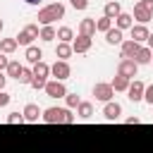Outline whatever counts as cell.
<instances>
[{"label":"cell","mask_w":153,"mask_h":153,"mask_svg":"<svg viewBox=\"0 0 153 153\" xmlns=\"http://www.w3.org/2000/svg\"><path fill=\"white\" fill-rule=\"evenodd\" d=\"M5 84H7V76L0 72V91H5Z\"/></svg>","instance_id":"37"},{"label":"cell","mask_w":153,"mask_h":153,"mask_svg":"<svg viewBox=\"0 0 153 153\" xmlns=\"http://www.w3.org/2000/svg\"><path fill=\"white\" fill-rule=\"evenodd\" d=\"M148 29H146V24H136V26H131V41H136V43H141V41H148Z\"/></svg>","instance_id":"15"},{"label":"cell","mask_w":153,"mask_h":153,"mask_svg":"<svg viewBox=\"0 0 153 153\" xmlns=\"http://www.w3.org/2000/svg\"><path fill=\"white\" fill-rule=\"evenodd\" d=\"M24 2H29V5H38L41 0H24Z\"/></svg>","instance_id":"40"},{"label":"cell","mask_w":153,"mask_h":153,"mask_svg":"<svg viewBox=\"0 0 153 153\" xmlns=\"http://www.w3.org/2000/svg\"><path fill=\"white\" fill-rule=\"evenodd\" d=\"M120 14H122V5L120 2H108L105 5V17L108 19H117Z\"/></svg>","instance_id":"20"},{"label":"cell","mask_w":153,"mask_h":153,"mask_svg":"<svg viewBox=\"0 0 153 153\" xmlns=\"http://www.w3.org/2000/svg\"><path fill=\"white\" fill-rule=\"evenodd\" d=\"M139 43L136 41H122V57L124 60H134V55L139 53Z\"/></svg>","instance_id":"11"},{"label":"cell","mask_w":153,"mask_h":153,"mask_svg":"<svg viewBox=\"0 0 153 153\" xmlns=\"http://www.w3.org/2000/svg\"><path fill=\"white\" fill-rule=\"evenodd\" d=\"M139 122H141L139 117H127V124H139Z\"/></svg>","instance_id":"38"},{"label":"cell","mask_w":153,"mask_h":153,"mask_svg":"<svg viewBox=\"0 0 153 153\" xmlns=\"http://www.w3.org/2000/svg\"><path fill=\"white\" fill-rule=\"evenodd\" d=\"M24 122V115H19V112H10L7 115V124H22Z\"/></svg>","instance_id":"31"},{"label":"cell","mask_w":153,"mask_h":153,"mask_svg":"<svg viewBox=\"0 0 153 153\" xmlns=\"http://www.w3.org/2000/svg\"><path fill=\"white\" fill-rule=\"evenodd\" d=\"M31 79H33V69H26V67H24L17 81H19V84H31Z\"/></svg>","instance_id":"30"},{"label":"cell","mask_w":153,"mask_h":153,"mask_svg":"<svg viewBox=\"0 0 153 153\" xmlns=\"http://www.w3.org/2000/svg\"><path fill=\"white\" fill-rule=\"evenodd\" d=\"M55 36H57L55 26H43V29H41V38H43V41H53Z\"/></svg>","instance_id":"29"},{"label":"cell","mask_w":153,"mask_h":153,"mask_svg":"<svg viewBox=\"0 0 153 153\" xmlns=\"http://www.w3.org/2000/svg\"><path fill=\"white\" fill-rule=\"evenodd\" d=\"M76 115H79L81 120H88V117L93 115V105H91V103H86V100H84V103H79V108H76Z\"/></svg>","instance_id":"25"},{"label":"cell","mask_w":153,"mask_h":153,"mask_svg":"<svg viewBox=\"0 0 153 153\" xmlns=\"http://www.w3.org/2000/svg\"><path fill=\"white\" fill-rule=\"evenodd\" d=\"M110 86H112L115 91H127V88H129V79H127V76H120V74H117V76L112 79V84H110Z\"/></svg>","instance_id":"26"},{"label":"cell","mask_w":153,"mask_h":153,"mask_svg":"<svg viewBox=\"0 0 153 153\" xmlns=\"http://www.w3.org/2000/svg\"><path fill=\"white\" fill-rule=\"evenodd\" d=\"M72 50H74V53H86V50H91V36H76L74 43H72Z\"/></svg>","instance_id":"13"},{"label":"cell","mask_w":153,"mask_h":153,"mask_svg":"<svg viewBox=\"0 0 153 153\" xmlns=\"http://www.w3.org/2000/svg\"><path fill=\"white\" fill-rule=\"evenodd\" d=\"M24 57H26V62L38 65V62H41V57H43V50H41V48H36V45H29V48H26V53H24Z\"/></svg>","instance_id":"17"},{"label":"cell","mask_w":153,"mask_h":153,"mask_svg":"<svg viewBox=\"0 0 153 153\" xmlns=\"http://www.w3.org/2000/svg\"><path fill=\"white\" fill-rule=\"evenodd\" d=\"M131 17L139 19L141 24L151 22V19H153V0H139V2L134 5V14H131Z\"/></svg>","instance_id":"3"},{"label":"cell","mask_w":153,"mask_h":153,"mask_svg":"<svg viewBox=\"0 0 153 153\" xmlns=\"http://www.w3.org/2000/svg\"><path fill=\"white\" fill-rule=\"evenodd\" d=\"M48 74H50V67L41 60L38 65H33V79H31V86L33 88H45L48 84Z\"/></svg>","instance_id":"4"},{"label":"cell","mask_w":153,"mask_h":153,"mask_svg":"<svg viewBox=\"0 0 153 153\" xmlns=\"http://www.w3.org/2000/svg\"><path fill=\"white\" fill-rule=\"evenodd\" d=\"M50 74L55 76V81H65L69 74H72V69H69V65H67V60H57L53 67H50Z\"/></svg>","instance_id":"6"},{"label":"cell","mask_w":153,"mask_h":153,"mask_svg":"<svg viewBox=\"0 0 153 153\" xmlns=\"http://www.w3.org/2000/svg\"><path fill=\"white\" fill-rule=\"evenodd\" d=\"M33 38H41V31H38V26H36V24H29V26H24V29L19 31L17 43H19V45H31V41H33Z\"/></svg>","instance_id":"5"},{"label":"cell","mask_w":153,"mask_h":153,"mask_svg":"<svg viewBox=\"0 0 153 153\" xmlns=\"http://www.w3.org/2000/svg\"><path fill=\"white\" fill-rule=\"evenodd\" d=\"M112 29V19H108L105 14H103V19H98L96 22V31H103V33H108Z\"/></svg>","instance_id":"28"},{"label":"cell","mask_w":153,"mask_h":153,"mask_svg":"<svg viewBox=\"0 0 153 153\" xmlns=\"http://www.w3.org/2000/svg\"><path fill=\"white\" fill-rule=\"evenodd\" d=\"M112 93H115V88H112L110 84H96V86H93V96H96V100L110 103V100H112Z\"/></svg>","instance_id":"8"},{"label":"cell","mask_w":153,"mask_h":153,"mask_svg":"<svg viewBox=\"0 0 153 153\" xmlns=\"http://www.w3.org/2000/svg\"><path fill=\"white\" fill-rule=\"evenodd\" d=\"M105 41L110 43V45H122V31L115 26V29H110L108 33H105Z\"/></svg>","instance_id":"21"},{"label":"cell","mask_w":153,"mask_h":153,"mask_svg":"<svg viewBox=\"0 0 153 153\" xmlns=\"http://www.w3.org/2000/svg\"><path fill=\"white\" fill-rule=\"evenodd\" d=\"M57 38H60V43H69V41H74V31L69 26H60L57 29Z\"/></svg>","instance_id":"23"},{"label":"cell","mask_w":153,"mask_h":153,"mask_svg":"<svg viewBox=\"0 0 153 153\" xmlns=\"http://www.w3.org/2000/svg\"><path fill=\"white\" fill-rule=\"evenodd\" d=\"M72 53H74V50H72V45H69V43H57V48H55V55H57L60 60H67Z\"/></svg>","instance_id":"24"},{"label":"cell","mask_w":153,"mask_h":153,"mask_svg":"<svg viewBox=\"0 0 153 153\" xmlns=\"http://www.w3.org/2000/svg\"><path fill=\"white\" fill-rule=\"evenodd\" d=\"M143 91H146V86L136 79V81H134V84H129V88H127L129 100H134V103H136V100H143Z\"/></svg>","instance_id":"10"},{"label":"cell","mask_w":153,"mask_h":153,"mask_svg":"<svg viewBox=\"0 0 153 153\" xmlns=\"http://www.w3.org/2000/svg\"><path fill=\"white\" fill-rule=\"evenodd\" d=\"M17 45H19V43H17V38H2V41H0V50H2L5 55L14 53V50H17Z\"/></svg>","instance_id":"22"},{"label":"cell","mask_w":153,"mask_h":153,"mask_svg":"<svg viewBox=\"0 0 153 153\" xmlns=\"http://www.w3.org/2000/svg\"><path fill=\"white\" fill-rule=\"evenodd\" d=\"M22 115H24V122H36L43 112L38 110V105H36V103H29V105L24 108V112H22Z\"/></svg>","instance_id":"16"},{"label":"cell","mask_w":153,"mask_h":153,"mask_svg":"<svg viewBox=\"0 0 153 153\" xmlns=\"http://www.w3.org/2000/svg\"><path fill=\"white\" fill-rule=\"evenodd\" d=\"M65 17V5L62 2H50V5H45V7H41L38 10V24H43V26H53V22L55 19H62Z\"/></svg>","instance_id":"1"},{"label":"cell","mask_w":153,"mask_h":153,"mask_svg":"<svg viewBox=\"0 0 153 153\" xmlns=\"http://www.w3.org/2000/svg\"><path fill=\"white\" fill-rule=\"evenodd\" d=\"M136 69H139V65L134 62V60H120V67H117V74L120 76H127V79H134L136 76Z\"/></svg>","instance_id":"7"},{"label":"cell","mask_w":153,"mask_h":153,"mask_svg":"<svg viewBox=\"0 0 153 153\" xmlns=\"http://www.w3.org/2000/svg\"><path fill=\"white\" fill-rule=\"evenodd\" d=\"M65 98H67V105H69V108H79V103H81L76 93H67Z\"/></svg>","instance_id":"32"},{"label":"cell","mask_w":153,"mask_h":153,"mask_svg":"<svg viewBox=\"0 0 153 153\" xmlns=\"http://www.w3.org/2000/svg\"><path fill=\"white\" fill-rule=\"evenodd\" d=\"M148 48H151V50H153V33H151V36H148Z\"/></svg>","instance_id":"39"},{"label":"cell","mask_w":153,"mask_h":153,"mask_svg":"<svg viewBox=\"0 0 153 153\" xmlns=\"http://www.w3.org/2000/svg\"><path fill=\"white\" fill-rule=\"evenodd\" d=\"M115 24H117V29H120V31L131 29V26H134V17H131V14H127V12H122V14L115 19Z\"/></svg>","instance_id":"18"},{"label":"cell","mask_w":153,"mask_h":153,"mask_svg":"<svg viewBox=\"0 0 153 153\" xmlns=\"http://www.w3.org/2000/svg\"><path fill=\"white\" fill-rule=\"evenodd\" d=\"M43 91H45L50 98H65V96H67V88H65L62 81H48Z\"/></svg>","instance_id":"9"},{"label":"cell","mask_w":153,"mask_h":153,"mask_svg":"<svg viewBox=\"0 0 153 153\" xmlns=\"http://www.w3.org/2000/svg\"><path fill=\"white\" fill-rule=\"evenodd\" d=\"M41 117L45 124H72L74 122V115L65 108H48V110H43Z\"/></svg>","instance_id":"2"},{"label":"cell","mask_w":153,"mask_h":153,"mask_svg":"<svg viewBox=\"0 0 153 153\" xmlns=\"http://www.w3.org/2000/svg\"><path fill=\"white\" fill-rule=\"evenodd\" d=\"M143 100H146L148 105H153V84L146 86V91H143Z\"/></svg>","instance_id":"33"},{"label":"cell","mask_w":153,"mask_h":153,"mask_svg":"<svg viewBox=\"0 0 153 153\" xmlns=\"http://www.w3.org/2000/svg\"><path fill=\"white\" fill-rule=\"evenodd\" d=\"M0 31H2V19H0Z\"/></svg>","instance_id":"41"},{"label":"cell","mask_w":153,"mask_h":153,"mask_svg":"<svg viewBox=\"0 0 153 153\" xmlns=\"http://www.w3.org/2000/svg\"><path fill=\"white\" fill-rule=\"evenodd\" d=\"M7 65H10V60H7L5 55H0V72H2V69H7Z\"/></svg>","instance_id":"36"},{"label":"cell","mask_w":153,"mask_h":153,"mask_svg":"<svg viewBox=\"0 0 153 153\" xmlns=\"http://www.w3.org/2000/svg\"><path fill=\"white\" fill-rule=\"evenodd\" d=\"M151 55H153L151 48H139V53L134 55V62H136V65H148V62H151Z\"/></svg>","instance_id":"19"},{"label":"cell","mask_w":153,"mask_h":153,"mask_svg":"<svg viewBox=\"0 0 153 153\" xmlns=\"http://www.w3.org/2000/svg\"><path fill=\"white\" fill-rule=\"evenodd\" d=\"M22 69H24V67H22L17 60H10V65H7V76H14V79H19Z\"/></svg>","instance_id":"27"},{"label":"cell","mask_w":153,"mask_h":153,"mask_svg":"<svg viewBox=\"0 0 153 153\" xmlns=\"http://www.w3.org/2000/svg\"><path fill=\"white\" fill-rule=\"evenodd\" d=\"M69 2H72L74 10H86L88 7V0H69Z\"/></svg>","instance_id":"34"},{"label":"cell","mask_w":153,"mask_h":153,"mask_svg":"<svg viewBox=\"0 0 153 153\" xmlns=\"http://www.w3.org/2000/svg\"><path fill=\"white\" fill-rule=\"evenodd\" d=\"M103 115H105V120H110V122H115L120 115H122V108H120V103H105V108H103Z\"/></svg>","instance_id":"12"},{"label":"cell","mask_w":153,"mask_h":153,"mask_svg":"<svg viewBox=\"0 0 153 153\" xmlns=\"http://www.w3.org/2000/svg\"><path fill=\"white\" fill-rule=\"evenodd\" d=\"M93 33H96V19H91V17L81 19V24H79V36H93Z\"/></svg>","instance_id":"14"},{"label":"cell","mask_w":153,"mask_h":153,"mask_svg":"<svg viewBox=\"0 0 153 153\" xmlns=\"http://www.w3.org/2000/svg\"><path fill=\"white\" fill-rule=\"evenodd\" d=\"M10 103V93H5V91H0V108H5Z\"/></svg>","instance_id":"35"}]
</instances>
